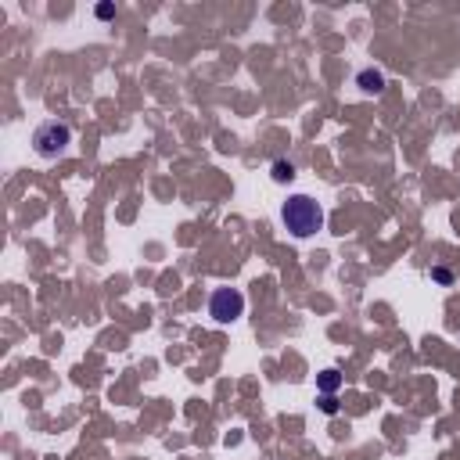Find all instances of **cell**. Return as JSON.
<instances>
[{
	"label": "cell",
	"instance_id": "6da1fadb",
	"mask_svg": "<svg viewBox=\"0 0 460 460\" xmlns=\"http://www.w3.org/2000/svg\"><path fill=\"white\" fill-rule=\"evenodd\" d=\"M281 219H284V227H288L292 237H313L324 230V209L309 195H292L281 205Z\"/></svg>",
	"mask_w": 460,
	"mask_h": 460
},
{
	"label": "cell",
	"instance_id": "7a4b0ae2",
	"mask_svg": "<svg viewBox=\"0 0 460 460\" xmlns=\"http://www.w3.org/2000/svg\"><path fill=\"white\" fill-rule=\"evenodd\" d=\"M72 144V126L69 122H58V119H47L33 130V151L43 158V162H54L69 151Z\"/></svg>",
	"mask_w": 460,
	"mask_h": 460
},
{
	"label": "cell",
	"instance_id": "3957f363",
	"mask_svg": "<svg viewBox=\"0 0 460 460\" xmlns=\"http://www.w3.org/2000/svg\"><path fill=\"white\" fill-rule=\"evenodd\" d=\"M209 313H212V320H219V324L241 320V316H245V295L237 288H216L212 298H209Z\"/></svg>",
	"mask_w": 460,
	"mask_h": 460
},
{
	"label": "cell",
	"instance_id": "277c9868",
	"mask_svg": "<svg viewBox=\"0 0 460 460\" xmlns=\"http://www.w3.org/2000/svg\"><path fill=\"white\" fill-rule=\"evenodd\" d=\"M356 87H360V94H382L385 90V72L382 69H360L356 72Z\"/></svg>",
	"mask_w": 460,
	"mask_h": 460
},
{
	"label": "cell",
	"instance_id": "5b68a950",
	"mask_svg": "<svg viewBox=\"0 0 460 460\" xmlns=\"http://www.w3.org/2000/svg\"><path fill=\"white\" fill-rule=\"evenodd\" d=\"M338 385H342V374H338L335 367H327L320 377H316V388H320L324 395H335V392H338Z\"/></svg>",
	"mask_w": 460,
	"mask_h": 460
},
{
	"label": "cell",
	"instance_id": "8992f818",
	"mask_svg": "<svg viewBox=\"0 0 460 460\" xmlns=\"http://www.w3.org/2000/svg\"><path fill=\"white\" fill-rule=\"evenodd\" d=\"M270 177H274L277 184H288V180L295 177V166L288 162V158H277V162L270 166Z\"/></svg>",
	"mask_w": 460,
	"mask_h": 460
},
{
	"label": "cell",
	"instance_id": "52a82bcc",
	"mask_svg": "<svg viewBox=\"0 0 460 460\" xmlns=\"http://www.w3.org/2000/svg\"><path fill=\"white\" fill-rule=\"evenodd\" d=\"M320 410H324V414H338V399H335V395H324Z\"/></svg>",
	"mask_w": 460,
	"mask_h": 460
},
{
	"label": "cell",
	"instance_id": "ba28073f",
	"mask_svg": "<svg viewBox=\"0 0 460 460\" xmlns=\"http://www.w3.org/2000/svg\"><path fill=\"white\" fill-rule=\"evenodd\" d=\"M98 19H105V22L116 19V8H112V4H98Z\"/></svg>",
	"mask_w": 460,
	"mask_h": 460
},
{
	"label": "cell",
	"instance_id": "9c48e42d",
	"mask_svg": "<svg viewBox=\"0 0 460 460\" xmlns=\"http://www.w3.org/2000/svg\"><path fill=\"white\" fill-rule=\"evenodd\" d=\"M432 277H435L439 284H450V281H453V274H450V270H442V266H439V270H432Z\"/></svg>",
	"mask_w": 460,
	"mask_h": 460
}]
</instances>
